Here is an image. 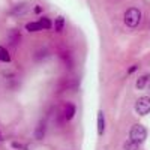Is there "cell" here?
I'll return each instance as SVG.
<instances>
[{"label": "cell", "instance_id": "1", "mask_svg": "<svg viewBox=\"0 0 150 150\" xmlns=\"http://www.w3.org/2000/svg\"><path fill=\"white\" fill-rule=\"evenodd\" d=\"M141 18H143V14L138 8H129V9H126V12H125V15H123V21L129 29L138 27L140 23H141Z\"/></svg>", "mask_w": 150, "mask_h": 150}, {"label": "cell", "instance_id": "2", "mask_svg": "<svg viewBox=\"0 0 150 150\" xmlns=\"http://www.w3.org/2000/svg\"><path fill=\"white\" fill-rule=\"evenodd\" d=\"M129 140L138 143V144H143L147 140V129H146V126H143L141 123H135L134 126L131 128V131H129Z\"/></svg>", "mask_w": 150, "mask_h": 150}, {"label": "cell", "instance_id": "3", "mask_svg": "<svg viewBox=\"0 0 150 150\" xmlns=\"http://www.w3.org/2000/svg\"><path fill=\"white\" fill-rule=\"evenodd\" d=\"M135 111L138 116L150 114V96H140L135 101Z\"/></svg>", "mask_w": 150, "mask_h": 150}, {"label": "cell", "instance_id": "4", "mask_svg": "<svg viewBox=\"0 0 150 150\" xmlns=\"http://www.w3.org/2000/svg\"><path fill=\"white\" fill-rule=\"evenodd\" d=\"M45 135H47V120L42 119V120H39V123L36 125L35 132H33V138L36 141H42L45 138Z\"/></svg>", "mask_w": 150, "mask_h": 150}, {"label": "cell", "instance_id": "5", "mask_svg": "<svg viewBox=\"0 0 150 150\" xmlns=\"http://www.w3.org/2000/svg\"><path fill=\"white\" fill-rule=\"evenodd\" d=\"M75 114H77V107H75V104L74 102H66L63 105V119L66 122H71V120H74Z\"/></svg>", "mask_w": 150, "mask_h": 150}, {"label": "cell", "instance_id": "6", "mask_svg": "<svg viewBox=\"0 0 150 150\" xmlns=\"http://www.w3.org/2000/svg\"><path fill=\"white\" fill-rule=\"evenodd\" d=\"M105 114L102 110L98 111V117H96V129H98V135L102 137L104 132H105Z\"/></svg>", "mask_w": 150, "mask_h": 150}, {"label": "cell", "instance_id": "7", "mask_svg": "<svg viewBox=\"0 0 150 150\" xmlns=\"http://www.w3.org/2000/svg\"><path fill=\"white\" fill-rule=\"evenodd\" d=\"M8 41H9V45L17 47V45L21 42V33H20V30H18V29L9 30V33H8Z\"/></svg>", "mask_w": 150, "mask_h": 150}, {"label": "cell", "instance_id": "8", "mask_svg": "<svg viewBox=\"0 0 150 150\" xmlns=\"http://www.w3.org/2000/svg\"><path fill=\"white\" fill-rule=\"evenodd\" d=\"M27 11H29L27 3H26V2H20V3H17L14 8L11 9V14H12V15H17V17H20V15L27 14Z\"/></svg>", "mask_w": 150, "mask_h": 150}, {"label": "cell", "instance_id": "9", "mask_svg": "<svg viewBox=\"0 0 150 150\" xmlns=\"http://www.w3.org/2000/svg\"><path fill=\"white\" fill-rule=\"evenodd\" d=\"M150 83V74H144V75H141V77H138L137 78V83H135V87L138 90H143V89H146V86Z\"/></svg>", "mask_w": 150, "mask_h": 150}, {"label": "cell", "instance_id": "10", "mask_svg": "<svg viewBox=\"0 0 150 150\" xmlns=\"http://www.w3.org/2000/svg\"><path fill=\"white\" fill-rule=\"evenodd\" d=\"M53 27H54V30L57 32V33H62L63 32V29H65V17H57L56 20H54V23H53Z\"/></svg>", "mask_w": 150, "mask_h": 150}, {"label": "cell", "instance_id": "11", "mask_svg": "<svg viewBox=\"0 0 150 150\" xmlns=\"http://www.w3.org/2000/svg\"><path fill=\"white\" fill-rule=\"evenodd\" d=\"M26 30L29 33H36V32H42V27H41L39 21H30L26 24Z\"/></svg>", "mask_w": 150, "mask_h": 150}, {"label": "cell", "instance_id": "12", "mask_svg": "<svg viewBox=\"0 0 150 150\" xmlns=\"http://www.w3.org/2000/svg\"><path fill=\"white\" fill-rule=\"evenodd\" d=\"M12 59H11V54L8 51V48L3 47V45H0V62L2 63H9Z\"/></svg>", "mask_w": 150, "mask_h": 150}, {"label": "cell", "instance_id": "13", "mask_svg": "<svg viewBox=\"0 0 150 150\" xmlns=\"http://www.w3.org/2000/svg\"><path fill=\"white\" fill-rule=\"evenodd\" d=\"M39 24H41L42 30H50V29L53 27V21L50 20V17H47V15H42L39 18Z\"/></svg>", "mask_w": 150, "mask_h": 150}, {"label": "cell", "instance_id": "14", "mask_svg": "<svg viewBox=\"0 0 150 150\" xmlns=\"http://www.w3.org/2000/svg\"><path fill=\"white\" fill-rule=\"evenodd\" d=\"M123 150H140V144L135 143V141L128 140V141H125V144H123Z\"/></svg>", "mask_w": 150, "mask_h": 150}, {"label": "cell", "instance_id": "15", "mask_svg": "<svg viewBox=\"0 0 150 150\" xmlns=\"http://www.w3.org/2000/svg\"><path fill=\"white\" fill-rule=\"evenodd\" d=\"M11 147L14 149V150H29V146H24V144H21L18 141H12L11 143Z\"/></svg>", "mask_w": 150, "mask_h": 150}, {"label": "cell", "instance_id": "16", "mask_svg": "<svg viewBox=\"0 0 150 150\" xmlns=\"http://www.w3.org/2000/svg\"><path fill=\"white\" fill-rule=\"evenodd\" d=\"M62 59L65 60V63L68 65V68L72 66V59H71V54L69 53H63V54H62Z\"/></svg>", "mask_w": 150, "mask_h": 150}, {"label": "cell", "instance_id": "17", "mask_svg": "<svg viewBox=\"0 0 150 150\" xmlns=\"http://www.w3.org/2000/svg\"><path fill=\"white\" fill-rule=\"evenodd\" d=\"M48 56V51H47V50H41V51H38L36 53V60H42V59H45Z\"/></svg>", "mask_w": 150, "mask_h": 150}, {"label": "cell", "instance_id": "18", "mask_svg": "<svg viewBox=\"0 0 150 150\" xmlns=\"http://www.w3.org/2000/svg\"><path fill=\"white\" fill-rule=\"evenodd\" d=\"M138 68H140L138 65H131V66L128 68V71H126V72H128V75H132L134 72H137V71H138Z\"/></svg>", "mask_w": 150, "mask_h": 150}, {"label": "cell", "instance_id": "19", "mask_svg": "<svg viewBox=\"0 0 150 150\" xmlns=\"http://www.w3.org/2000/svg\"><path fill=\"white\" fill-rule=\"evenodd\" d=\"M33 11H35V14H38V15H39V14H42V6H41V5H36Z\"/></svg>", "mask_w": 150, "mask_h": 150}, {"label": "cell", "instance_id": "20", "mask_svg": "<svg viewBox=\"0 0 150 150\" xmlns=\"http://www.w3.org/2000/svg\"><path fill=\"white\" fill-rule=\"evenodd\" d=\"M0 141H3V135H2V131H0Z\"/></svg>", "mask_w": 150, "mask_h": 150}, {"label": "cell", "instance_id": "21", "mask_svg": "<svg viewBox=\"0 0 150 150\" xmlns=\"http://www.w3.org/2000/svg\"><path fill=\"white\" fill-rule=\"evenodd\" d=\"M147 87H149V93H150V83H149V84H147Z\"/></svg>", "mask_w": 150, "mask_h": 150}]
</instances>
